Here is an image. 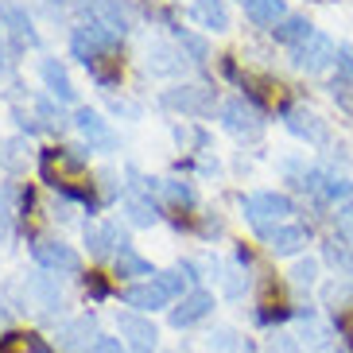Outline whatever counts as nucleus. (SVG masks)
<instances>
[{"mask_svg": "<svg viewBox=\"0 0 353 353\" xmlns=\"http://www.w3.org/2000/svg\"><path fill=\"white\" fill-rule=\"evenodd\" d=\"M241 210H245V221L256 229L260 237H264V233H272L276 225H283V221L295 214L291 198L288 194H272V190H260V194L241 198Z\"/></svg>", "mask_w": 353, "mask_h": 353, "instance_id": "1", "label": "nucleus"}, {"mask_svg": "<svg viewBox=\"0 0 353 353\" xmlns=\"http://www.w3.org/2000/svg\"><path fill=\"white\" fill-rule=\"evenodd\" d=\"M20 291H23V307H32L35 314H59L63 311V288H59V280L47 276V272L23 276Z\"/></svg>", "mask_w": 353, "mask_h": 353, "instance_id": "2", "label": "nucleus"}, {"mask_svg": "<svg viewBox=\"0 0 353 353\" xmlns=\"http://www.w3.org/2000/svg\"><path fill=\"white\" fill-rule=\"evenodd\" d=\"M159 101H163V109H175V113L210 117V113H214V105H218V97H214V90H210V85L183 82V85H175V90H167Z\"/></svg>", "mask_w": 353, "mask_h": 353, "instance_id": "3", "label": "nucleus"}, {"mask_svg": "<svg viewBox=\"0 0 353 353\" xmlns=\"http://www.w3.org/2000/svg\"><path fill=\"white\" fill-rule=\"evenodd\" d=\"M291 63L295 70H307V74H322L330 63H338V47H334L330 35L311 32L299 47H291Z\"/></svg>", "mask_w": 353, "mask_h": 353, "instance_id": "4", "label": "nucleus"}, {"mask_svg": "<svg viewBox=\"0 0 353 353\" xmlns=\"http://www.w3.org/2000/svg\"><path fill=\"white\" fill-rule=\"evenodd\" d=\"M70 51H74V59L78 63H94L97 54H105V51H117V35L109 32V28H101V23H82V28H74V35H70Z\"/></svg>", "mask_w": 353, "mask_h": 353, "instance_id": "5", "label": "nucleus"}, {"mask_svg": "<svg viewBox=\"0 0 353 353\" xmlns=\"http://www.w3.org/2000/svg\"><path fill=\"white\" fill-rule=\"evenodd\" d=\"M221 125L233 136H241V140H256L264 132V113L252 101H245V97H233V101L221 105Z\"/></svg>", "mask_w": 353, "mask_h": 353, "instance_id": "6", "label": "nucleus"}, {"mask_svg": "<svg viewBox=\"0 0 353 353\" xmlns=\"http://www.w3.org/2000/svg\"><path fill=\"white\" fill-rule=\"evenodd\" d=\"M32 256L43 272H66V276H78L82 272V260L70 245L63 241H51V237H35L32 241Z\"/></svg>", "mask_w": 353, "mask_h": 353, "instance_id": "7", "label": "nucleus"}, {"mask_svg": "<svg viewBox=\"0 0 353 353\" xmlns=\"http://www.w3.org/2000/svg\"><path fill=\"white\" fill-rule=\"evenodd\" d=\"M54 342L63 353H90L97 342H101V334H97V319L94 314H82V319H70L59 326L54 334Z\"/></svg>", "mask_w": 353, "mask_h": 353, "instance_id": "8", "label": "nucleus"}, {"mask_svg": "<svg viewBox=\"0 0 353 353\" xmlns=\"http://www.w3.org/2000/svg\"><path fill=\"white\" fill-rule=\"evenodd\" d=\"M283 125H288V132H295L299 140H307V144H314V148H322L330 140L326 121H322L314 109H307V105H291L288 113H283Z\"/></svg>", "mask_w": 353, "mask_h": 353, "instance_id": "9", "label": "nucleus"}, {"mask_svg": "<svg viewBox=\"0 0 353 353\" xmlns=\"http://www.w3.org/2000/svg\"><path fill=\"white\" fill-rule=\"evenodd\" d=\"M0 23H4L8 35H12V51L39 47V35H35V28H32V16H28L16 0H0Z\"/></svg>", "mask_w": 353, "mask_h": 353, "instance_id": "10", "label": "nucleus"}, {"mask_svg": "<svg viewBox=\"0 0 353 353\" xmlns=\"http://www.w3.org/2000/svg\"><path fill=\"white\" fill-rule=\"evenodd\" d=\"M117 326H121V334H125V342L132 345V353H156L159 330L152 326V319H144V314H136V311H125L121 319H117Z\"/></svg>", "mask_w": 353, "mask_h": 353, "instance_id": "11", "label": "nucleus"}, {"mask_svg": "<svg viewBox=\"0 0 353 353\" xmlns=\"http://www.w3.org/2000/svg\"><path fill=\"white\" fill-rule=\"evenodd\" d=\"M85 245H90V256L105 260V256H117L121 249H128V237L121 233L117 221H97V225H85Z\"/></svg>", "mask_w": 353, "mask_h": 353, "instance_id": "12", "label": "nucleus"}, {"mask_svg": "<svg viewBox=\"0 0 353 353\" xmlns=\"http://www.w3.org/2000/svg\"><path fill=\"white\" fill-rule=\"evenodd\" d=\"M74 125H78V132L85 136L90 152H117V132L105 125L94 109H78V113H74Z\"/></svg>", "mask_w": 353, "mask_h": 353, "instance_id": "13", "label": "nucleus"}, {"mask_svg": "<svg viewBox=\"0 0 353 353\" xmlns=\"http://www.w3.org/2000/svg\"><path fill=\"white\" fill-rule=\"evenodd\" d=\"M264 245H268L272 256H295V252H303L307 245H311V233H307V225H276L272 233H264Z\"/></svg>", "mask_w": 353, "mask_h": 353, "instance_id": "14", "label": "nucleus"}, {"mask_svg": "<svg viewBox=\"0 0 353 353\" xmlns=\"http://www.w3.org/2000/svg\"><path fill=\"white\" fill-rule=\"evenodd\" d=\"M210 311H214V295H210V291H187V295L179 299V307L171 311V326L187 330V326L206 319Z\"/></svg>", "mask_w": 353, "mask_h": 353, "instance_id": "15", "label": "nucleus"}, {"mask_svg": "<svg viewBox=\"0 0 353 353\" xmlns=\"http://www.w3.org/2000/svg\"><path fill=\"white\" fill-rule=\"evenodd\" d=\"M144 66H148V74H156V78H179V74L187 70V54L175 51V47H167V43H152Z\"/></svg>", "mask_w": 353, "mask_h": 353, "instance_id": "16", "label": "nucleus"}, {"mask_svg": "<svg viewBox=\"0 0 353 353\" xmlns=\"http://www.w3.org/2000/svg\"><path fill=\"white\" fill-rule=\"evenodd\" d=\"M94 20L101 28H109L113 35H125V32H132L136 16L125 0H94Z\"/></svg>", "mask_w": 353, "mask_h": 353, "instance_id": "17", "label": "nucleus"}, {"mask_svg": "<svg viewBox=\"0 0 353 353\" xmlns=\"http://www.w3.org/2000/svg\"><path fill=\"white\" fill-rule=\"evenodd\" d=\"M39 74H43V82H47L54 101H74V82H70V74H66V66L59 63V59H43Z\"/></svg>", "mask_w": 353, "mask_h": 353, "instance_id": "18", "label": "nucleus"}, {"mask_svg": "<svg viewBox=\"0 0 353 353\" xmlns=\"http://www.w3.org/2000/svg\"><path fill=\"white\" fill-rule=\"evenodd\" d=\"M125 307H136V311H159V307H167V295L159 291L156 280L148 283H132V288H125Z\"/></svg>", "mask_w": 353, "mask_h": 353, "instance_id": "19", "label": "nucleus"}, {"mask_svg": "<svg viewBox=\"0 0 353 353\" xmlns=\"http://www.w3.org/2000/svg\"><path fill=\"white\" fill-rule=\"evenodd\" d=\"M190 16H194L202 28H210V32H225L229 28L225 0H194V4H190Z\"/></svg>", "mask_w": 353, "mask_h": 353, "instance_id": "20", "label": "nucleus"}, {"mask_svg": "<svg viewBox=\"0 0 353 353\" xmlns=\"http://www.w3.org/2000/svg\"><path fill=\"white\" fill-rule=\"evenodd\" d=\"M85 70H90V78H94L101 90H109V85L121 82V54L105 51V54H97L94 63H85Z\"/></svg>", "mask_w": 353, "mask_h": 353, "instance_id": "21", "label": "nucleus"}, {"mask_svg": "<svg viewBox=\"0 0 353 353\" xmlns=\"http://www.w3.org/2000/svg\"><path fill=\"white\" fill-rule=\"evenodd\" d=\"M125 214H128V221H132V225H140V229H152L159 221L156 202H152V198H144V194H132V190L125 194Z\"/></svg>", "mask_w": 353, "mask_h": 353, "instance_id": "22", "label": "nucleus"}, {"mask_svg": "<svg viewBox=\"0 0 353 353\" xmlns=\"http://www.w3.org/2000/svg\"><path fill=\"white\" fill-rule=\"evenodd\" d=\"M245 16L252 23H260V28H276L288 16V8H283V0H249L245 4Z\"/></svg>", "mask_w": 353, "mask_h": 353, "instance_id": "23", "label": "nucleus"}, {"mask_svg": "<svg viewBox=\"0 0 353 353\" xmlns=\"http://www.w3.org/2000/svg\"><path fill=\"white\" fill-rule=\"evenodd\" d=\"M311 32H314V28H311L307 20H303V16H283V20L276 23V39L288 43V47H299V43L307 39Z\"/></svg>", "mask_w": 353, "mask_h": 353, "instance_id": "24", "label": "nucleus"}, {"mask_svg": "<svg viewBox=\"0 0 353 353\" xmlns=\"http://www.w3.org/2000/svg\"><path fill=\"white\" fill-rule=\"evenodd\" d=\"M20 202H32V198L23 194L16 183H0V218L4 221L20 218Z\"/></svg>", "mask_w": 353, "mask_h": 353, "instance_id": "25", "label": "nucleus"}, {"mask_svg": "<svg viewBox=\"0 0 353 353\" xmlns=\"http://www.w3.org/2000/svg\"><path fill=\"white\" fill-rule=\"evenodd\" d=\"M113 264H117V276H156V272H152V264H148L144 256H136L132 249H121L113 256Z\"/></svg>", "mask_w": 353, "mask_h": 353, "instance_id": "26", "label": "nucleus"}, {"mask_svg": "<svg viewBox=\"0 0 353 353\" xmlns=\"http://www.w3.org/2000/svg\"><path fill=\"white\" fill-rule=\"evenodd\" d=\"M175 39H179V51L187 54L190 63H206V54H210L206 39H198V35L187 32V28H175Z\"/></svg>", "mask_w": 353, "mask_h": 353, "instance_id": "27", "label": "nucleus"}, {"mask_svg": "<svg viewBox=\"0 0 353 353\" xmlns=\"http://www.w3.org/2000/svg\"><path fill=\"white\" fill-rule=\"evenodd\" d=\"M159 194H163L167 202H175V206H194V187L183 183V179H163Z\"/></svg>", "mask_w": 353, "mask_h": 353, "instance_id": "28", "label": "nucleus"}, {"mask_svg": "<svg viewBox=\"0 0 353 353\" xmlns=\"http://www.w3.org/2000/svg\"><path fill=\"white\" fill-rule=\"evenodd\" d=\"M4 353H54V350L43 342L39 334H12L8 345H4Z\"/></svg>", "mask_w": 353, "mask_h": 353, "instance_id": "29", "label": "nucleus"}, {"mask_svg": "<svg viewBox=\"0 0 353 353\" xmlns=\"http://www.w3.org/2000/svg\"><path fill=\"white\" fill-rule=\"evenodd\" d=\"M152 280L159 283V291H163L167 299H183L187 295V276L183 272H156Z\"/></svg>", "mask_w": 353, "mask_h": 353, "instance_id": "30", "label": "nucleus"}, {"mask_svg": "<svg viewBox=\"0 0 353 353\" xmlns=\"http://www.w3.org/2000/svg\"><path fill=\"white\" fill-rule=\"evenodd\" d=\"M319 280V260H299V264H295V268H291V283H295V288H311V283Z\"/></svg>", "mask_w": 353, "mask_h": 353, "instance_id": "31", "label": "nucleus"}, {"mask_svg": "<svg viewBox=\"0 0 353 353\" xmlns=\"http://www.w3.org/2000/svg\"><path fill=\"white\" fill-rule=\"evenodd\" d=\"M35 113L43 117V128H59V132H63V121H66V117L59 113V105H51L47 97H39V101H35Z\"/></svg>", "mask_w": 353, "mask_h": 353, "instance_id": "32", "label": "nucleus"}, {"mask_svg": "<svg viewBox=\"0 0 353 353\" xmlns=\"http://www.w3.org/2000/svg\"><path fill=\"white\" fill-rule=\"evenodd\" d=\"M330 94H334V101L342 105L345 113H353V82H350V78H334Z\"/></svg>", "mask_w": 353, "mask_h": 353, "instance_id": "33", "label": "nucleus"}, {"mask_svg": "<svg viewBox=\"0 0 353 353\" xmlns=\"http://www.w3.org/2000/svg\"><path fill=\"white\" fill-rule=\"evenodd\" d=\"M210 350H218V353H233V350H237V334L225 330V326H221V330H214V334H210Z\"/></svg>", "mask_w": 353, "mask_h": 353, "instance_id": "34", "label": "nucleus"}, {"mask_svg": "<svg viewBox=\"0 0 353 353\" xmlns=\"http://www.w3.org/2000/svg\"><path fill=\"white\" fill-rule=\"evenodd\" d=\"M268 353H303L299 350V338H288V334H276L268 342Z\"/></svg>", "mask_w": 353, "mask_h": 353, "instance_id": "35", "label": "nucleus"}, {"mask_svg": "<svg viewBox=\"0 0 353 353\" xmlns=\"http://www.w3.org/2000/svg\"><path fill=\"white\" fill-rule=\"evenodd\" d=\"M94 353H125V345L117 342V338H101V342L94 345Z\"/></svg>", "mask_w": 353, "mask_h": 353, "instance_id": "36", "label": "nucleus"}, {"mask_svg": "<svg viewBox=\"0 0 353 353\" xmlns=\"http://www.w3.org/2000/svg\"><path fill=\"white\" fill-rule=\"evenodd\" d=\"M90 295H94V299H105V295H109V288H105L101 276H90Z\"/></svg>", "mask_w": 353, "mask_h": 353, "instance_id": "37", "label": "nucleus"}, {"mask_svg": "<svg viewBox=\"0 0 353 353\" xmlns=\"http://www.w3.org/2000/svg\"><path fill=\"white\" fill-rule=\"evenodd\" d=\"M54 218H59V221H70V218H74V214H70V198L54 202Z\"/></svg>", "mask_w": 353, "mask_h": 353, "instance_id": "38", "label": "nucleus"}, {"mask_svg": "<svg viewBox=\"0 0 353 353\" xmlns=\"http://www.w3.org/2000/svg\"><path fill=\"white\" fill-rule=\"evenodd\" d=\"M8 70V51H4V43H0V74Z\"/></svg>", "mask_w": 353, "mask_h": 353, "instance_id": "39", "label": "nucleus"}, {"mask_svg": "<svg viewBox=\"0 0 353 353\" xmlns=\"http://www.w3.org/2000/svg\"><path fill=\"white\" fill-rule=\"evenodd\" d=\"M51 4H78V0H51Z\"/></svg>", "mask_w": 353, "mask_h": 353, "instance_id": "40", "label": "nucleus"}, {"mask_svg": "<svg viewBox=\"0 0 353 353\" xmlns=\"http://www.w3.org/2000/svg\"><path fill=\"white\" fill-rule=\"evenodd\" d=\"M241 4H249V0H241Z\"/></svg>", "mask_w": 353, "mask_h": 353, "instance_id": "41", "label": "nucleus"}, {"mask_svg": "<svg viewBox=\"0 0 353 353\" xmlns=\"http://www.w3.org/2000/svg\"><path fill=\"white\" fill-rule=\"evenodd\" d=\"M0 319H4V314H0Z\"/></svg>", "mask_w": 353, "mask_h": 353, "instance_id": "42", "label": "nucleus"}]
</instances>
